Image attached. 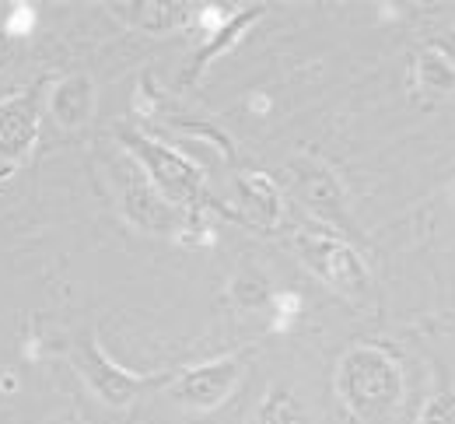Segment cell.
Wrapping results in <instances>:
<instances>
[{
    "label": "cell",
    "instance_id": "cell-1",
    "mask_svg": "<svg viewBox=\"0 0 455 424\" xmlns=\"http://www.w3.org/2000/svg\"><path fill=\"white\" fill-rule=\"evenodd\" d=\"M403 393H406L403 368L386 348L357 344L337 364V396L343 411L354 414L357 421H375L393 414Z\"/></svg>",
    "mask_w": 455,
    "mask_h": 424
},
{
    "label": "cell",
    "instance_id": "cell-2",
    "mask_svg": "<svg viewBox=\"0 0 455 424\" xmlns=\"http://www.w3.org/2000/svg\"><path fill=\"white\" fill-rule=\"evenodd\" d=\"M294 252L298 260L337 295L350 302H364L371 292V270L364 263V256L347 243L337 239L326 228H301L294 236Z\"/></svg>",
    "mask_w": 455,
    "mask_h": 424
},
{
    "label": "cell",
    "instance_id": "cell-3",
    "mask_svg": "<svg viewBox=\"0 0 455 424\" xmlns=\"http://www.w3.org/2000/svg\"><path fill=\"white\" fill-rule=\"evenodd\" d=\"M119 140L133 155L137 169L148 176V182L169 204H175V207H193V204L204 200V172H200V165H193L189 158H182L175 148L162 144V140H151L144 133H133V130H123Z\"/></svg>",
    "mask_w": 455,
    "mask_h": 424
},
{
    "label": "cell",
    "instance_id": "cell-4",
    "mask_svg": "<svg viewBox=\"0 0 455 424\" xmlns=\"http://www.w3.org/2000/svg\"><path fill=\"white\" fill-rule=\"evenodd\" d=\"M74 368L81 372L84 386L109 407H130L148 386L169 382L172 375H137L123 364H116L95 337H81L74 348Z\"/></svg>",
    "mask_w": 455,
    "mask_h": 424
},
{
    "label": "cell",
    "instance_id": "cell-5",
    "mask_svg": "<svg viewBox=\"0 0 455 424\" xmlns=\"http://www.w3.org/2000/svg\"><path fill=\"white\" fill-rule=\"evenodd\" d=\"M242 358L238 355H228V358H214V362L193 364L179 375L169 379V396L193 411V414H207V411H218L228 396L235 393L238 379H242Z\"/></svg>",
    "mask_w": 455,
    "mask_h": 424
},
{
    "label": "cell",
    "instance_id": "cell-6",
    "mask_svg": "<svg viewBox=\"0 0 455 424\" xmlns=\"http://www.w3.org/2000/svg\"><path fill=\"white\" fill-rule=\"evenodd\" d=\"M287 172H291V186H294V193L301 196V204H305L319 221H326V225H333V228L350 232L343 182L337 180V172H333L323 158L298 155V158H291Z\"/></svg>",
    "mask_w": 455,
    "mask_h": 424
},
{
    "label": "cell",
    "instance_id": "cell-7",
    "mask_svg": "<svg viewBox=\"0 0 455 424\" xmlns=\"http://www.w3.org/2000/svg\"><path fill=\"white\" fill-rule=\"evenodd\" d=\"M39 95L36 84L0 102V176L14 172L39 140Z\"/></svg>",
    "mask_w": 455,
    "mask_h": 424
},
{
    "label": "cell",
    "instance_id": "cell-8",
    "mask_svg": "<svg viewBox=\"0 0 455 424\" xmlns=\"http://www.w3.org/2000/svg\"><path fill=\"white\" fill-rule=\"evenodd\" d=\"M123 214H126L137 228H144V232H151V236H169V232H175V225H179V207L169 204V200L148 182V176H144L140 169L126 180V189H123Z\"/></svg>",
    "mask_w": 455,
    "mask_h": 424
},
{
    "label": "cell",
    "instance_id": "cell-9",
    "mask_svg": "<svg viewBox=\"0 0 455 424\" xmlns=\"http://www.w3.org/2000/svg\"><path fill=\"white\" fill-rule=\"evenodd\" d=\"M113 11L133 28L151 32V36H165L182 25H189L193 18V4H175V0H133V4H113Z\"/></svg>",
    "mask_w": 455,
    "mask_h": 424
},
{
    "label": "cell",
    "instance_id": "cell-10",
    "mask_svg": "<svg viewBox=\"0 0 455 424\" xmlns=\"http://www.w3.org/2000/svg\"><path fill=\"white\" fill-rule=\"evenodd\" d=\"M50 113L63 130H77L92 120L95 113V84L92 77L84 74H74V77H63L53 95H50Z\"/></svg>",
    "mask_w": 455,
    "mask_h": 424
},
{
    "label": "cell",
    "instance_id": "cell-11",
    "mask_svg": "<svg viewBox=\"0 0 455 424\" xmlns=\"http://www.w3.org/2000/svg\"><path fill=\"white\" fill-rule=\"evenodd\" d=\"M238 196L245 204V214L256 225H267L270 228V225L281 221L284 200H281V189H277V182L270 180V176H263V172H242L238 176Z\"/></svg>",
    "mask_w": 455,
    "mask_h": 424
},
{
    "label": "cell",
    "instance_id": "cell-12",
    "mask_svg": "<svg viewBox=\"0 0 455 424\" xmlns=\"http://www.w3.org/2000/svg\"><path fill=\"white\" fill-rule=\"evenodd\" d=\"M413 81L420 92L435 95V99H449L455 95V63H449L438 50L424 46L413 57Z\"/></svg>",
    "mask_w": 455,
    "mask_h": 424
},
{
    "label": "cell",
    "instance_id": "cell-13",
    "mask_svg": "<svg viewBox=\"0 0 455 424\" xmlns=\"http://www.w3.org/2000/svg\"><path fill=\"white\" fill-rule=\"evenodd\" d=\"M259 14H263V7H249V11H235L231 18H225V21H211L214 36H211V39H207V46L196 53L193 74H196V70H204V67L214 60V57L228 53V50L238 43V36H242V32L252 25V18H259Z\"/></svg>",
    "mask_w": 455,
    "mask_h": 424
},
{
    "label": "cell",
    "instance_id": "cell-14",
    "mask_svg": "<svg viewBox=\"0 0 455 424\" xmlns=\"http://www.w3.org/2000/svg\"><path fill=\"white\" fill-rule=\"evenodd\" d=\"M256 424H312L305 404L287 389V386H274L267 393V400L259 404V418Z\"/></svg>",
    "mask_w": 455,
    "mask_h": 424
},
{
    "label": "cell",
    "instance_id": "cell-15",
    "mask_svg": "<svg viewBox=\"0 0 455 424\" xmlns=\"http://www.w3.org/2000/svg\"><path fill=\"white\" fill-rule=\"evenodd\" d=\"M231 299L238 305H245V308H263V305L274 302V295H270V284L259 277V274H238L235 281H231Z\"/></svg>",
    "mask_w": 455,
    "mask_h": 424
},
{
    "label": "cell",
    "instance_id": "cell-16",
    "mask_svg": "<svg viewBox=\"0 0 455 424\" xmlns=\"http://www.w3.org/2000/svg\"><path fill=\"white\" fill-rule=\"evenodd\" d=\"M417 424H455V389H438L424 400Z\"/></svg>",
    "mask_w": 455,
    "mask_h": 424
},
{
    "label": "cell",
    "instance_id": "cell-17",
    "mask_svg": "<svg viewBox=\"0 0 455 424\" xmlns=\"http://www.w3.org/2000/svg\"><path fill=\"white\" fill-rule=\"evenodd\" d=\"M32 18H36V11H32V4H14L11 7V14H7V36L14 39V36H28L32 32Z\"/></svg>",
    "mask_w": 455,
    "mask_h": 424
},
{
    "label": "cell",
    "instance_id": "cell-18",
    "mask_svg": "<svg viewBox=\"0 0 455 424\" xmlns=\"http://www.w3.org/2000/svg\"><path fill=\"white\" fill-rule=\"evenodd\" d=\"M431 50H438L445 60L455 63V21H452V25H445V28H442V32L431 39Z\"/></svg>",
    "mask_w": 455,
    "mask_h": 424
},
{
    "label": "cell",
    "instance_id": "cell-19",
    "mask_svg": "<svg viewBox=\"0 0 455 424\" xmlns=\"http://www.w3.org/2000/svg\"><path fill=\"white\" fill-rule=\"evenodd\" d=\"M7 60H11V36L0 28V67H7Z\"/></svg>",
    "mask_w": 455,
    "mask_h": 424
}]
</instances>
